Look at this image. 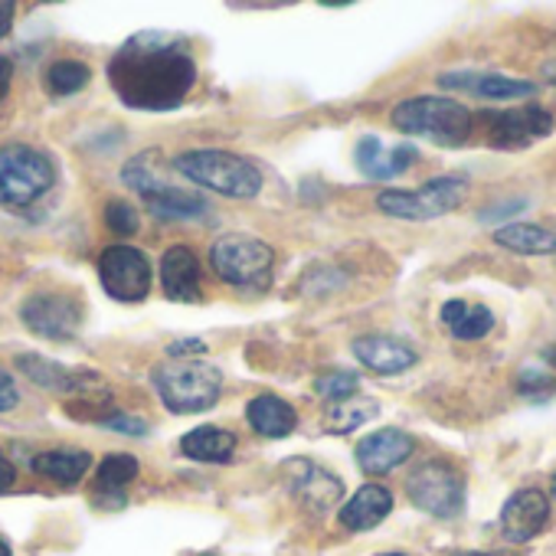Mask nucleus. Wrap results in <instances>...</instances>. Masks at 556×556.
<instances>
[{"label": "nucleus", "mask_w": 556, "mask_h": 556, "mask_svg": "<svg viewBox=\"0 0 556 556\" xmlns=\"http://www.w3.org/2000/svg\"><path fill=\"white\" fill-rule=\"evenodd\" d=\"M413 161H416V148H409V144L383 148L380 138H364L357 144V167L374 180H390V177L403 174Z\"/></svg>", "instance_id": "nucleus-21"}, {"label": "nucleus", "mask_w": 556, "mask_h": 556, "mask_svg": "<svg viewBox=\"0 0 556 556\" xmlns=\"http://www.w3.org/2000/svg\"><path fill=\"white\" fill-rule=\"evenodd\" d=\"M484 122H488L491 144L501 151H523L533 138H543L553 131L549 112L536 105H527L517 112H494V115H484Z\"/></svg>", "instance_id": "nucleus-13"}, {"label": "nucleus", "mask_w": 556, "mask_h": 556, "mask_svg": "<svg viewBox=\"0 0 556 556\" xmlns=\"http://www.w3.org/2000/svg\"><path fill=\"white\" fill-rule=\"evenodd\" d=\"M125 184L141 193L148 210L164 219H190L206 213V200L190 193L164 177V157L157 151H144L125 164Z\"/></svg>", "instance_id": "nucleus-5"}, {"label": "nucleus", "mask_w": 556, "mask_h": 556, "mask_svg": "<svg viewBox=\"0 0 556 556\" xmlns=\"http://www.w3.org/2000/svg\"><path fill=\"white\" fill-rule=\"evenodd\" d=\"M14 481H17V468L4 452H0V494H4L8 488H14Z\"/></svg>", "instance_id": "nucleus-34"}, {"label": "nucleus", "mask_w": 556, "mask_h": 556, "mask_svg": "<svg viewBox=\"0 0 556 556\" xmlns=\"http://www.w3.org/2000/svg\"><path fill=\"white\" fill-rule=\"evenodd\" d=\"M141 465L135 455H125V452H115V455H105L102 465H99V491H125V484H131L138 478Z\"/></svg>", "instance_id": "nucleus-28"}, {"label": "nucleus", "mask_w": 556, "mask_h": 556, "mask_svg": "<svg viewBox=\"0 0 556 556\" xmlns=\"http://www.w3.org/2000/svg\"><path fill=\"white\" fill-rule=\"evenodd\" d=\"M442 321L458 341H478L494 328V318L484 305L471 302H445L442 305Z\"/></svg>", "instance_id": "nucleus-26"}, {"label": "nucleus", "mask_w": 556, "mask_h": 556, "mask_svg": "<svg viewBox=\"0 0 556 556\" xmlns=\"http://www.w3.org/2000/svg\"><path fill=\"white\" fill-rule=\"evenodd\" d=\"M17 367L43 390L50 393H60V396H79L83 403H102L112 396L109 383L92 374V370H73V367H63V364H53L40 354H24L17 357Z\"/></svg>", "instance_id": "nucleus-11"}, {"label": "nucleus", "mask_w": 556, "mask_h": 556, "mask_svg": "<svg viewBox=\"0 0 556 556\" xmlns=\"http://www.w3.org/2000/svg\"><path fill=\"white\" fill-rule=\"evenodd\" d=\"M393 510V494L383 484H364L344 507H341V523L348 530H370L377 527L387 514Z\"/></svg>", "instance_id": "nucleus-22"}, {"label": "nucleus", "mask_w": 556, "mask_h": 556, "mask_svg": "<svg viewBox=\"0 0 556 556\" xmlns=\"http://www.w3.org/2000/svg\"><path fill=\"white\" fill-rule=\"evenodd\" d=\"M102 289L115 302H144L151 292V262L135 245H109L99 258Z\"/></svg>", "instance_id": "nucleus-10"}, {"label": "nucleus", "mask_w": 556, "mask_h": 556, "mask_svg": "<svg viewBox=\"0 0 556 556\" xmlns=\"http://www.w3.org/2000/svg\"><path fill=\"white\" fill-rule=\"evenodd\" d=\"M151 383L170 413H203L223 393V374L210 361L170 357L151 370Z\"/></svg>", "instance_id": "nucleus-2"}, {"label": "nucleus", "mask_w": 556, "mask_h": 556, "mask_svg": "<svg viewBox=\"0 0 556 556\" xmlns=\"http://www.w3.org/2000/svg\"><path fill=\"white\" fill-rule=\"evenodd\" d=\"M180 452L193 462H226L236 452V435L219 426H197L180 439Z\"/></svg>", "instance_id": "nucleus-24"}, {"label": "nucleus", "mask_w": 556, "mask_h": 556, "mask_svg": "<svg viewBox=\"0 0 556 556\" xmlns=\"http://www.w3.org/2000/svg\"><path fill=\"white\" fill-rule=\"evenodd\" d=\"M494 242L517 252V255H553L556 252V229L536 223H504L494 232Z\"/></svg>", "instance_id": "nucleus-23"}, {"label": "nucleus", "mask_w": 556, "mask_h": 556, "mask_svg": "<svg viewBox=\"0 0 556 556\" xmlns=\"http://www.w3.org/2000/svg\"><path fill=\"white\" fill-rule=\"evenodd\" d=\"M11 76H14V66L8 56H0V102H4L8 89H11Z\"/></svg>", "instance_id": "nucleus-36"}, {"label": "nucleus", "mask_w": 556, "mask_h": 556, "mask_svg": "<svg viewBox=\"0 0 556 556\" xmlns=\"http://www.w3.org/2000/svg\"><path fill=\"white\" fill-rule=\"evenodd\" d=\"M245 419L265 439H286L299 426V413L282 396H275V393H262V396L249 400Z\"/></svg>", "instance_id": "nucleus-20"}, {"label": "nucleus", "mask_w": 556, "mask_h": 556, "mask_svg": "<svg viewBox=\"0 0 556 556\" xmlns=\"http://www.w3.org/2000/svg\"><path fill=\"white\" fill-rule=\"evenodd\" d=\"M465 197H468L465 177H435L419 190H383L377 197V206L396 219H435L452 213Z\"/></svg>", "instance_id": "nucleus-8"}, {"label": "nucleus", "mask_w": 556, "mask_h": 556, "mask_svg": "<svg viewBox=\"0 0 556 556\" xmlns=\"http://www.w3.org/2000/svg\"><path fill=\"white\" fill-rule=\"evenodd\" d=\"M271 262H275L271 245L245 232L219 236L210 249L213 271L236 289H262L271 275Z\"/></svg>", "instance_id": "nucleus-7"}, {"label": "nucleus", "mask_w": 556, "mask_h": 556, "mask_svg": "<svg viewBox=\"0 0 556 556\" xmlns=\"http://www.w3.org/2000/svg\"><path fill=\"white\" fill-rule=\"evenodd\" d=\"M21 403V390L8 370H0V413H11Z\"/></svg>", "instance_id": "nucleus-33"}, {"label": "nucleus", "mask_w": 556, "mask_h": 556, "mask_svg": "<svg viewBox=\"0 0 556 556\" xmlns=\"http://www.w3.org/2000/svg\"><path fill=\"white\" fill-rule=\"evenodd\" d=\"M452 556H514V553H452Z\"/></svg>", "instance_id": "nucleus-37"}, {"label": "nucleus", "mask_w": 556, "mask_h": 556, "mask_svg": "<svg viewBox=\"0 0 556 556\" xmlns=\"http://www.w3.org/2000/svg\"><path fill=\"white\" fill-rule=\"evenodd\" d=\"M357 383H361L357 374H351V370H331V374H321L315 380V390H318V396H325L331 403H341V400L357 396Z\"/></svg>", "instance_id": "nucleus-30"}, {"label": "nucleus", "mask_w": 556, "mask_h": 556, "mask_svg": "<svg viewBox=\"0 0 556 556\" xmlns=\"http://www.w3.org/2000/svg\"><path fill=\"white\" fill-rule=\"evenodd\" d=\"M416 442L403 429H380L357 442V462L367 475H387L413 455Z\"/></svg>", "instance_id": "nucleus-15"}, {"label": "nucleus", "mask_w": 556, "mask_h": 556, "mask_svg": "<svg viewBox=\"0 0 556 556\" xmlns=\"http://www.w3.org/2000/svg\"><path fill=\"white\" fill-rule=\"evenodd\" d=\"M553 497H556V471H553Z\"/></svg>", "instance_id": "nucleus-40"}, {"label": "nucleus", "mask_w": 556, "mask_h": 556, "mask_svg": "<svg viewBox=\"0 0 556 556\" xmlns=\"http://www.w3.org/2000/svg\"><path fill=\"white\" fill-rule=\"evenodd\" d=\"M377 409H380V406H377V400L351 396V400L331 403L325 426H328V432H338V435H344V432H354V429H361L367 419H374V416H377Z\"/></svg>", "instance_id": "nucleus-27"}, {"label": "nucleus", "mask_w": 556, "mask_h": 556, "mask_svg": "<svg viewBox=\"0 0 556 556\" xmlns=\"http://www.w3.org/2000/svg\"><path fill=\"white\" fill-rule=\"evenodd\" d=\"M89 79H92V73L79 60H60L47 70V89L53 96H73L83 86H89Z\"/></svg>", "instance_id": "nucleus-29"}, {"label": "nucleus", "mask_w": 556, "mask_h": 556, "mask_svg": "<svg viewBox=\"0 0 556 556\" xmlns=\"http://www.w3.org/2000/svg\"><path fill=\"white\" fill-rule=\"evenodd\" d=\"M56 184V164L34 144L0 148V206L24 210Z\"/></svg>", "instance_id": "nucleus-6"}, {"label": "nucleus", "mask_w": 556, "mask_h": 556, "mask_svg": "<svg viewBox=\"0 0 556 556\" xmlns=\"http://www.w3.org/2000/svg\"><path fill=\"white\" fill-rule=\"evenodd\" d=\"M161 286L170 302H200V265L187 245H170L161 258Z\"/></svg>", "instance_id": "nucleus-18"}, {"label": "nucleus", "mask_w": 556, "mask_h": 556, "mask_svg": "<svg viewBox=\"0 0 556 556\" xmlns=\"http://www.w3.org/2000/svg\"><path fill=\"white\" fill-rule=\"evenodd\" d=\"M289 475H292V481H289L292 494L312 510H328L331 504H338V497L344 491V484L331 471L312 465L308 458H295L289 465Z\"/></svg>", "instance_id": "nucleus-17"}, {"label": "nucleus", "mask_w": 556, "mask_h": 556, "mask_svg": "<svg viewBox=\"0 0 556 556\" xmlns=\"http://www.w3.org/2000/svg\"><path fill=\"white\" fill-rule=\"evenodd\" d=\"M439 86L445 89H458V92H468V96H478V99H494V102H504V99H527L536 92L533 83L527 79H507V76H494V73H445L439 76Z\"/></svg>", "instance_id": "nucleus-16"}, {"label": "nucleus", "mask_w": 556, "mask_h": 556, "mask_svg": "<svg viewBox=\"0 0 556 556\" xmlns=\"http://www.w3.org/2000/svg\"><path fill=\"white\" fill-rule=\"evenodd\" d=\"M89 465H92V455L89 452H76V448H53V452H40L34 458V471L50 478V481H60V484L83 481Z\"/></svg>", "instance_id": "nucleus-25"}, {"label": "nucleus", "mask_w": 556, "mask_h": 556, "mask_svg": "<svg viewBox=\"0 0 556 556\" xmlns=\"http://www.w3.org/2000/svg\"><path fill=\"white\" fill-rule=\"evenodd\" d=\"M14 14H17V8L11 4V0H0V40H4V37L11 34V27H14Z\"/></svg>", "instance_id": "nucleus-35"}, {"label": "nucleus", "mask_w": 556, "mask_h": 556, "mask_svg": "<svg viewBox=\"0 0 556 556\" xmlns=\"http://www.w3.org/2000/svg\"><path fill=\"white\" fill-rule=\"evenodd\" d=\"M546 361H549V364H556V348H549V351H546Z\"/></svg>", "instance_id": "nucleus-39"}, {"label": "nucleus", "mask_w": 556, "mask_h": 556, "mask_svg": "<svg viewBox=\"0 0 556 556\" xmlns=\"http://www.w3.org/2000/svg\"><path fill=\"white\" fill-rule=\"evenodd\" d=\"M115 96L138 112H170L197 86V63L184 43L157 34L131 37L109 63Z\"/></svg>", "instance_id": "nucleus-1"}, {"label": "nucleus", "mask_w": 556, "mask_h": 556, "mask_svg": "<svg viewBox=\"0 0 556 556\" xmlns=\"http://www.w3.org/2000/svg\"><path fill=\"white\" fill-rule=\"evenodd\" d=\"M383 556H403V553H383Z\"/></svg>", "instance_id": "nucleus-41"}, {"label": "nucleus", "mask_w": 556, "mask_h": 556, "mask_svg": "<svg viewBox=\"0 0 556 556\" xmlns=\"http://www.w3.org/2000/svg\"><path fill=\"white\" fill-rule=\"evenodd\" d=\"M409 501L432 517H455L465 504V481L448 462H422L406 481Z\"/></svg>", "instance_id": "nucleus-9"}, {"label": "nucleus", "mask_w": 556, "mask_h": 556, "mask_svg": "<svg viewBox=\"0 0 556 556\" xmlns=\"http://www.w3.org/2000/svg\"><path fill=\"white\" fill-rule=\"evenodd\" d=\"M24 325L47 341H73L83 325V302L73 292H40L21 308Z\"/></svg>", "instance_id": "nucleus-12"}, {"label": "nucleus", "mask_w": 556, "mask_h": 556, "mask_svg": "<svg viewBox=\"0 0 556 556\" xmlns=\"http://www.w3.org/2000/svg\"><path fill=\"white\" fill-rule=\"evenodd\" d=\"M390 122L396 125V131L435 141L442 148H458L471 135V112L462 102L442 96L406 99L393 109Z\"/></svg>", "instance_id": "nucleus-4"}, {"label": "nucleus", "mask_w": 556, "mask_h": 556, "mask_svg": "<svg viewBox=\"0 0 556 556\" xmlns=\"http://www.w3.org/2000/svg\"><path fill=\"white\" fill-rule=\"evenodd\" d=\"M105 226L118 236H135L138 232V210L128 200H112L105 206Z\"/></svg>", "instance_id": "nucleus-31"}, {"label": "nucleus", "mask_w": 556, "mask_h": 556, "mask_svg": "<svg viewBox=\"0 0 556 556\" xmlns=\"http://www.w3.org/2000/svg\"><path fill=\"white\" fill-rule=\"evenodd\" d=\"M354 357L374 370V374H403L416 364V351L396 338H383V334H370V338H357L354 341Z\"/></svg>", "instance_id": "nucleus-19"}, {"label": "nucleus", "mask_w": 556, "mask_h": 556, "mask_svg": "<svg viewBox=\"0 0 556 556\" xmlns=\"http://www.w3.org/2000/svg\"><path fill=\"white\" fill-rule=\"evenodd\" d=\"M174 170L213 193L236 197V200H252L262 190V174L252 161L232 154V151H187L174 157Z\"/></svg>", "instance_id": "nucleus-3"}, {"label": "nucleus", "mask_w": 556, "mask_h": 556, "mask_svg": "<svg viewBox=\"0 0 556 556\" xmlns=\"http://www.w3.org/2000/svg\"><path fill=\"white\" fill-rule=\"evenodd\" d=\"M549 520V497L540 488H523L514 497H507L501 510V530L510 543L533 540Z\"/></svg>", "instance_id": "nucleus-14"}, {"label": "nucleus", "mask_w": 556, "mask_h": 556, "mask_svg": "<svg viewBox=\"0 0 556 556\" xmlns=\"http://www.w3.org/2000/svg\"><path fill=\"white\" fill-rule=\"evenodd\" d=\"M105 429H118V432H125V435H144L148 432V422L144 419H138V416H128V413H112V416H105V419H99Z\"/></svg>", "instance_id": "nucleus-32"}, {"label": "nucleus", "mask_w": 556, "mask_h": 556, "mask_svg": "<svg viewBox=\"0 0 556 556\" xmlns=\"http://www.w3.org/2000/svg\"><path fill=\"white\" fill-rule=\"evenodd\" d=\"M0 556H11V546L4 540H0Z\"/></svg>", "instance_id": "nucleus-38"}]
</instances>
